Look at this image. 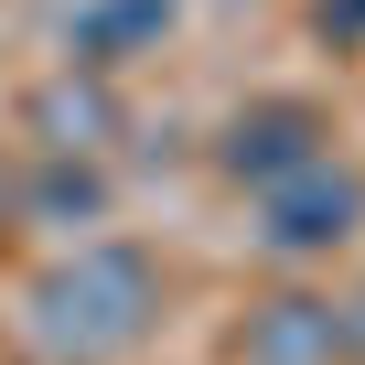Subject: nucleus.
Here are the masks:
<instances>
[{
	"label": "nucleus",
	"instance_id": "423d86ee",
	"mask_svg": "<svg viewBox=\"0 0 365 365\" xmlns=\"http://www.w3.org/2000/svg\"><path fill=\"white\" fill-rule=\"evenodd\" d=\"M312 33L333 54H365V0H312Z\"/></svg>",
	"mask_w": 365,
	"mask_h": 365
},
{
	"label": "nucleus",
	"instance_id": "f257e3e1",
	"mask_svg": "<svg viewBox=\"0 0 365 365\" xmlns=\"http://www.w3.org/2000/svg\"><path fill=\"white\" fill-rule=\"evenodd\" d=\"M161 322V269L118 237H86L65 247L33 290H22V333L43 365H118L140 354V333Z\"/></svg>",
	"mask_w": 365,
	"mask_h": 365
},
{
	"label": "nucleus",
	"instance_id": "f03ea898",
	"mask_svg": "<svg viewBox=\"0 0 365 365\" xmlns=\"http://www.w3.org/2000/svg\"><path fill=\"white\" fill-rule=\"evenodd\" d=\"M258 247L269 258H333V247H354L365 237V172L344 161V150H312L301 172H279V182H258Z\"/></svg>",
	"mask_w": 365,
	"mask_h": 365
},
{
	"label": "nucleus",
	"instance_id": "39448f33",
	"mask_svg": "<svg viewBox=\"0 0 365 365\" xmlns=\"http://www.w3.org/2000/svg\"><path fill=\"white\" fill-rule=\"evenodd\" d=\"M237 354H247V365H354L344 301H269V312H247Z\"/></svg>",
	"mask_w": 365,
	"mask_h": 365
},
{
	"label": "nucleus",
	"instance_id": "20e7f679",
	"mask_svg": "<svg viewBox=\"0 0 365 365\" xmlns=\"http://www.w3.org/2000/svg\"><path fill=\"white\" fill-rule=\"evenodd\" d=\"M161 33H172V0H76L65 11V65L76 76H118V65L161 54Z\"/></svg>",
	"mask_w": 365,
	"mask_h": 365
},
{
	"label": "nucleus",
	"instance_id": "7ed1b4c3",
	"mask_svg": "<svg viewBox=\"0 0 365 365\" xmlns=\"http://www.w3.org/2000/svg\"><path fill=\"white\" fill-rule=\"evenodd\" d=\"M312 150H333V118H322L312 97H247V108L226 118V140H215V172L237 182V194H258V182L301 172Z\"/></svg>",
	"mask_w": 365,
	"mask_h": 365
}]
</instances>
